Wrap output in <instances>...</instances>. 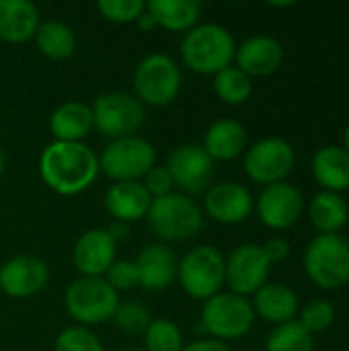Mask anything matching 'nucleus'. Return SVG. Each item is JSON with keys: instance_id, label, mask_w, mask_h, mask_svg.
<instances>
[{"instance_id": "f257e3e1", "label": "nucleus", "mask_w": 349, "mask_h": 351, "mask_svg": "<svg viewBox=\"0 0 349 351\" xmlns=\"http://www.w3.org/2000/svg\"><path fill=\"white\" fill-rule=\"evenodd\" d=\"M39 175L58 195H78L99 177V156L82 142H49L39 156Z\"/></svg>"}, {"instance_id": "f03ea898", "label": "nucleus", "mask_w": 349, "mask_h": 351, "mask_svg": "<svg viewBox=\"0 0 349 351\" xmlns=\"http://www.w3.org/2000/svg\"><path fill=\"white\" fill-rule=\"evenodd\" d=\"M179 53L189 70L216 76L232 66L237 43L226 27L218 23H197L183 35Z\"/></svg>"}, {"instance_id": "7ed1b4c3", "label": "nucleus", "mask_w": 349, "mask_h": 351, "mask_svg": "<svg viewBox=\"0 0 349 351\" xmlns=\"http://www.w3.org/2000/svg\"><path fill=\"white\" fill-rule=\"evenodd\" d=\"M146 224L148 230L165 243L189 241L202 232L204 212L191 197L173 191L152 199Z\"/></svg>"}, {"instance_id": "20e7f679", "label": "nucleus", "mask_w": 349, "mask_h": 351, "mask_svg": "<svg viewBox=\"0 0 349 351\" xmlns=\"http://www.w3.org/2000/svg\"><path fill=\"white\" fill-rule=\"evenodd\" d=\"M119 306L117 292L105 282V278H76L70 282L64 294V308L70 319L80 327L101 325L113 319Z\"/></svg>"}, {"instance_id": "39448f33", "label": "nucleus", "mask_w": 349, "mask_h": 351, "mask_svg": "<svg viewBox=\"0 0 349 351\" xmlns=\"http://www.w3.org/2000/svg\"><path fill=\"white\" fill-rule=\"evenodd\" d=\"M132 82L134 97L142 105L165 107L173 103L181 90V66L167 53H150L138 62Z\"/></svg>"}, {"instance_id": "423d86ee", "label": "nucleus", "mask_w": 349, "mask_h": 351, "mask_svg": "<svg viewBox=\"0 0 349 351\" xmlns=\"http://www.w3.org/2000/svg\"><path fill=\"white\" fill-rule=\"evenodd\" d=\"M226 259L212 245L193 247L183 255L177 267V280L183 292L193 300H210L224 284Z\"/></svg>"}, {"instance_id": "0eeeda50", "label": "nucleus", "mask_w": 349, "mask_h": 351, "mask_svg": "<svg viewBox=\"0 0 349 351\" xmlns=\"http://www.w3.org/2000/svg\"><path fill=\"white\" fill-rule=\"evenodd\" d=\"M309 278L323 288H339L349 282V241L339 232L315 237L304 251Z\"/></svg>"}, {"instance_id": "6e6552de", "label": "nucleus", "mask_w": 349, "mask_h": 351, "mask_svg": "<svg viewBox=\"0 0 349 351\" xmlns=\"http://www.w3.org/2000/svg\"><path fill=\"white\" fill-rule=\"evenodd\" d=\"M253 304L245 296L232 292H218L206 300L202 308V331L218 341L247 335L253 327Z\"/></svg>"}, {"instance_id": "1a4fd4ad", "label": "nucleus", "mask_w": 349, "mask_h": 351, "mask_svg": "<svg viewBox=\"0 0 349 351\" xmlns=\"http://www.w3.org/2000/svg\"><path fill=\"white\" fill-rule=\"evenodd\" d=\"M154 165L156 150L140 136L111 140L99 156V171H103L115 183L142 181Z\"/></svg>"}, {"instance_id": "9d476101", "label": "nucleus", "mask_w": 349, "mask_h": 351, "mask_svg": "<svg viewBox=\"0 0 349 351\" xmlns=\"http://www.w3.org/2000/svg\"><path fill=\"white\" fill-rule=\"evenodd\" d=\"M91 111L93 125L111 140L136 136L144 123V105L132 93L123 90L99 95L91 105Z\"/></svg>"}, {"instance_id": "9b49d317", "label": "nucleus", "mask_w": 349, "mask_h": 351, "mask_svg": "<svg viewBox=\"0 0 349 351\" xmlns=\"http://www.w3.org/2000/svg\"><path fill=\"white\" fill-rule=\"evenodd\" d=\"M165 167L171 173L173 185L187 197L206 193L214 185L216 162L200 144H181L173 148Z\"/></svg>"}, {"instance_id": "f8f14e48", "label": "nucleus", "mask_w": 349, "mask_h": 351, "mask_svg": "<svg viewBox=\"0 0 349 351\" xmlns=\"http://www.w3.org/2000/svg\"><path fill=\"white\" fill-rule=\"evenodd\" d=\"M294 162H296L294 146L284 138L272 136L255 142L247 150L245 173L261 185H272L284 181L294 169Z\"/></svg>"}, {"instance_id": "ddd939ff", "label": "nucleus", "mask_w": 349, "mask_h": 351, "mask_svg": "<svg viewBox=\"0 0 349 351\" xmlns=\"http://www.w3.org/2000/svg\"><path fill=\"white\" fill-rule=\"evenodd\" d=\"M272 263L263 253L261 245L243 243L226 257V274L224 282L230 286L232 294L249 296L255 294L261 286L267 284Z\"/></svg>"}, {"instance_id": "4468645a", "label": "nucleus", "mask_w": 349, "mask_h": 351, "mask_svg": "<svg viewBox=\"0 0 349 351\" xmlns=\"http://www.w3.org/2000/svg\"><path fill=\"white\" fill-rule=\"evenodd\" d=\"M49 280V267L35 255H16L0 267V290L8 298L27 300L39 294Z\"/></svg>"}, {"instance_id": "2eb2a0df", "label": "nucleus", "mask_w": 349, "mask_h": 351, "mask_svg": "<svg viewBox=\"0 0 349 351\" xmlns=\"http://www.w3.org/2000/svg\"><path fill=\"white\" fill-rule=\"evenodd\" d=\"M302 193L288 181L265 185L257 197V214L261 222L274 230L292 226L302 214Z\"/></svg>"}, {"instance_id": "dca6fc26", "label": "nucleus", "mask_w": 349, "mask_h": 351, "mask_svg": "<svg viewBox=\"0 0 349 351\" xmlns=\"http://www.w3.org/2000/svg\"><path fill=\"white\" fill-rule=\"evenodd\" d=\"M117 259V243L107 230L91 228L72 247V263L84 278H103Z\"/></svg>"}, {"instance_id": "f3484780", "label": "nucleus", "mask_w": 349, "mask_h": 351, "mask_svg": "<svg viewBox=\"0 0 349 351\" xmlns=\"http://www.w3.org/2000/svg\"><path fill=\"white\" fill-rule=\"evenodd\" d=\"M204 210L216 222L239 224L249 218L253 210V195L237 181H220L204 193Z\"/></svg>"}, {"instance_id": "a211bd4d", "label": "nucleus", "mask_w": 349, "mask_h": 351, "mask_svg": "<svg viewBox=\"0 0 349 351\" xmlns=\"http://www.w3.org/2000/svg\"><path fill=\"white\" fill-rule=\"evenodd\" d=\"M136 269L140 278V286L148 292L167 290L177 280L179 259L171 247L165 243L146 245L136 257Z\"/></svg>"}, {"instance_id": "6ab92c4d", "label": "nucleus", "mask_w": 349, "mask_h": 351, "mask_svg": "<svg viewBox=\"0 0 349 351\" xmlns=\"http://www.w3.org/2000/svg\"><path fill=\"white\" fill-rule=\"evenodd\" d=\"M284 60L282 43L272 35H251L247 37L234 53L237 68L247 76H269Z\"/></svg>"}, {"instance_id": "aec40b11", "label": "nucleus", "mask_w": 349, "mask_h": 351, "mask_svg": "<svg viewBox=\"0 0 349 351\" xmlns=\"http://www.w3.org/2000/svg\"><path fill=\"white\" fill-rule=\"evenodd\" d=\"M152 197L140 181L113 183L105 193V210L117 222L128 224L146 218Z\"/></svg>"}, {"instance_id": "412c9836", "label": "nucleus", "mask_w": 349, "mask_h": 351, "mask_svg": "<svg viewBox=\"0 0 349 351\" xmlns=\"http://www.w3.org/2000/svg\"><path fill=\"white\" fill-rule=\"evenodd\" d=\"M41 25L39 8L29 0H0V39L25 43L35 37Z\"/></svg>"}, {"instance_id": "4be33fe9", "label": "nucleus", "mask_w": 349, "mask_h": 351, "mask_svg": "<svg viewBox=\"0 0 349 351\" xmlns=\"http://www.w3.org/2000/svg\"><path fill=\"white\" fill-rule=\"evenodd\" d=\"M202 146L214 162L232 160L247 148V130L232 117L218 119L208 128Z\"/></svg>"}, {"instance_id": "5701e85b", "label": "nucleus", "mask_w": 349, "mask_h": 351, "mask_svg": "<svg viewBox=\"0 0 349 351\" xmlns=\"http://www.w3.org/2000/svg\"><path fill=\"white\" fill-rule=\"evenodd\" d=\"M93 128L91 105L80 101L62 103L49 117V132L56 142H82Z\"/></svg>"}, {"instance_id": "b1692460", "label": "nucleus", "mask_w": 349, "mask_h": 351, "mask_svg": "<svg viewBox=\"0 0 349 351\" xmlns=\"http://www.w3.org/2000/svg\"><path fill=\"white\" fill-rule=\"evenodd\" d=\"M253 311L261 319L282 325L294 321V315L298 313V296L286 284L267 282L255 292Z\"/></svg>"}, {"instance_id": "393cba45", "label": "nucleus", "mask_w": 349, "mask_h": 351, "mask_svg": "<svg viewBox=\"0 0 349 351\" xmlns=\"http://www.w3.org/2000/svg\"><path fill=\"white\" fill-rule=\"evenodd\" d=\"M202 2L197 0H150L146 12L154 19L158 29L171 33H187L193 29L202 14Z\"/></svg>"}, {"instance_id": "a878e982", "label": "nucleus", "mask_w": 349, "mask_h": 351, "mask_svg": "<svg viewBox=\"0 0 349 351\" xmlns=\"http://www.w3.org/2000/svg\"><path fill=\"white\" fill-rule=\"evenodd\" d=\"M315 179L327 191H344L349 187V152L339 146H323L313 156Z\"/></svg>"}, {"instance_id": "bb28decb", "label": "nucleus", "mask_w": 349, "mask_h": 351, "mask_svg": "<svg viewBox=\"0 0 349 351\" xmlns=\"http://www.w3.org/2000/svg\"><path fill=\"white\" fill-rule=\"evenodd\" d=\"M33 39L41 56L51 62H64L76 51V35L62 21H43Z\"/></svg>"}, {"instance_id": "cd10ccee", "label": "nucleus", "mask_w": 349, "mask_h": 351, "mask_svg": "<svg viewBox=\"0 0 349 351\" xmlns=\"http://www.w3.org/2000/svg\"><path fill=\"white\" fill-rule=\"evenodd\" d=\"M309 214H311L313 224L323 234H331V232H337L348 222L349 206L339 193L321 191L311 199Z\"/></svg>"}, {"instance_id": "c85d7f7f", "label": "nucleus", "mask_w": 349, "mask_h": 351, "mask_svg": "<svg viewBox=\"0 0 349 351\" xmlns=\"http://www.w3.org/2000/svg\"><path fill=\"white\" fill-rule=\"evenodd\" d=\"M214 90L222 103L243 105L253 93V82H251V76H247L241 68L228 66L226 70L214 76Z\"/></svg>"}, {"instance_id": "c756f323", "label": "nucleus", "mask_w": 349, "mask_h": 351, "mask_svg": "<svg viewBox=\"0 0 349 351\" xmlns=\"http://www.w3.org/2000/svg\"><path fill=\"white\" fill-rule=\"evenodd\" d=\"M315 350V339L313 335L298 323V321H288L278 325L267 341L265 351H313Z\"/></svg>"}, {"instance_id": "7c9ffc66", "label": "nucleus", "mask_w": 349, "mask_h": 351, "mask_svg": "<svg viewBox=\"0 0 349 351\" xmlns=\"http://www.w3.org/2000/svg\"><path fill=\"white\" fill-rule=\"evenodd\" d=\"M142 337L144 351H181L185 346L183 331L169 319H152Z\"/></svg>"}, {"instance_id": "2f4dec72", "label": "nucleus", "mask_w": 349, "mask_h": 351, "mask_svg": "<svg viewBox=\"0 0 349 351\" xmlns=\"http://www.w3.org/2000/svg\"><path fill=\"white\" fill-rule=\"evenodd\" d=\"M111 321L121 333L130 337H142L148 325L152 323V317H150V311L142 302L134 300V302H119Z\"/></svg>"}, {"instance_id": "473e14b6", "label": "nucleus", "mask_w": 349, "mask_h": 351, "mask_svg": "<svg viewBox=\"0 0 349 351\" xmlns=\"http://www.w3.org/2000/svg\"><path fill=\"white\" fill-rule=\"evenodd\" d=\"M53 351H105V348L97 333L86 327L74 325L60 331L53 343Z\"/></svg>"}, {"instance_id": "72a5a7b5", "label": "nucleus", "mask_w": 349, "mask_h": 351, "mask_svg": "<svg viewBox=\"0 0 349 351\" xmlns=\"http://www.w3.org/2000/svg\"><path fill=\"white\" fill-rule=\"evenodd\" d=\"M333 321H335V308L325 298H315L300 308V321L298 323L311 335L327 331L333 325Z\"/></svg>"}, {"instance_id": "f704fd0d", "label": "nucleus", "mask_w": 349, "mask_h": 351, "mask_svg": "<svg viewBox=\"0 0 349 351\" xmlns=\"http://www.w3.org/2000/svg\"><path fill=\"white\" fill-rule=\"evenodd\" d=\"M97 10L109 23L130 25V23H136L138 16L146 10V2H142V0H99Z\"/></svg>"}, {"instance_id": "c9c22d12", "label": "nucleus", "mask_w": 349, "mask_h": 351, "mask_svg": "<svg viewBox=\"0 0 349 351\" xmlns=\"http://www.w3.org/2000/svg\"><path fill=\"white\" fill-rule=\"evenodd\" d=\"M105 282L119 294V292H128L140 286V278H138V269L136 263L130 259H115L113 265L107 269V274L103 276Z\"/></svg>"}, {"instance_id": "e433bc0d", "label": "nucleus", "mask_w": 349, "mask_h": 351, "mask_svg": "<svg viewBox=\"0 0 349 351\" xmlns=\"http://www.w3.org/2000/svg\"><path fill=\"white\" fill-rule=\"evenodd\" d=\"M140 183L144 185V189L150 193L152 199L173 193V187H175L173 179H171V173H169V169L165 165H154Z\"/></svg>"}, {"instance_id": "4c0bfd02", "label": "nucleus", "mask_w": 349, "mask_h": 351, "mask_svg": "<svg viewBox=\"0 0 349 351\" xmlns=\"http://www.w3.org/2000/svg\"><path fill=\"white\" fill-rule=\"evenodd\" d=\"M261 247H263V253H265V257L269 259L272 265L284 261L288 257V253H290V243L286 239H282V237H272Z\"/></svg>"}, {"instance_id": "58836bf2", "label": "nucleus", "mask_w": 349, "mask_h": 351, "mask_svg": "<svg viewBox=\"0 0 349 351\" xmlns=\"http://www.w3.org/2000/svg\"><path fill=\"white\" fill-rule=\"evenodd\" d=\"M181 351H230V348L224 341L212 339V337H204V339H195L191 343H185Z\"/></svg>"}, {"instance_id": "ea45409f", "label": "nucleus", "mask_w": 349, "mask_h": 351, "mask_svg": "<svg viewBox=\"0 0 349 351\" xmlns=\"http://www.w3.org/2000/svg\"><path fill=\"white\" fill-rule=\"evenodd\" d=\"M136 25H138V29H140V31H146V33H150V31L158 29V27H156V23H154V19H152L146 10L138 16Z\"/></svg>"}, {"instance_id": "a19ab883", "label": "nucleus", "mask_w": 349, "mask_h": 351, "mask_svg": "<svg viewBox=\"0 0 349 351\" xmlns=\"http://www.w3.org/2000/svg\"><path fill=\"white\" fill-rule=\"evenodd\" d=\"M107 232L113 237V241H115V243H119L121 239H125V237H128V226H125V224H121V222H117V224H111V226L107 228Z\"/></svg>"}, {"instance_id": "79ce46f5", "label": "nucleus", "mask_w": 349, "mask_h": 351, "mask_svg": "<svg viewBox=\"0 0 349 351\" xmlns=\"http://www.w3.org/2000/svg\"><path fill=\"white\" fill-rule=\"evenodd\" d=\"M344 142H346V150L349 152V123L348 128H346V132H344Z\"/></svg>"}, {"instance_id": "37998d69", "label": "nucleus", "mask_w": 349, "mask_h": 351, "mask_svg": "<svg viewBox=\"0 0 349 351\" xmlns=\"http://www.w3.org/2000/svg\"><path fill=\"white\" fill-rule=\"evenodd\" d=\"M4 154H2V150H0V177H2V173H4Z\"/></svg>"}, {"instance_id": "c03bdc74", "label": "nucleus", "mask_w": 349, "mask_h": 351, "mask_svg": "<svg viewBox=\"0 0 349 351\" xmlns=\"http://www.w3.org/2000/svg\"><path fill=\"white\" fill-rule=\"evenodd\" d=\"M294 2H272V6H292Z\"/></svg>"}, {"instance_id": "a18cd8bd", "label": "nucleus", "mask_w": 349, "mask_h": 351, "mask_svg": "<svg viewBox=\"0 0 349 351\" xmlns=\"http://www.w3.org/2000/svg\"><path fill=\"white\" fill-rule=\"evenodd\" d=\"M121 351H144V350H121Z\"/></svg>"}]
</instances>
